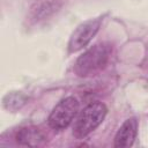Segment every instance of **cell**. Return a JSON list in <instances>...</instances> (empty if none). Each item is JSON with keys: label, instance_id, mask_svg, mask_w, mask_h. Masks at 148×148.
Wrapping results in <instances>:
<instances>
[{"label": "cell", "instance_id": "obj_4", "mask_svg": "<svg viewBox=\"0 0 148 148\" xmlns=\"http://www.w3.org/2000/svg\"><path fill=\"white\" fill-rule=\"evenodd\" d=\"M101 23H102L101 17H96V18L87 20L81 24H79L69 37L68 45H67L68 52L74 53L80 51L84 46H87L89 42L94 38V36L97 34V31L99 30Z\"/></svg>", "mask_w": 148, "mask_h": 148}, {"label": "cell", "instance_id": "obj_5", "mask_svg": "<svg viewBox=\"0 0 148 148\" xmlns=\"http://www.w3.org/2000/svg\"><path fill=\"white\" fill-rule=\"evenodd\" d=\"M61 6L62 3L60 0H38L30 7L27 20L31 24L39 23L54 15Z\"/></svg>", "mask_w": 148, "mask_h": 148}, {"label": "cell", "instance_id": "obj_8", "mask_svg": "<svg viewBox=\"0 0 148 148\" xmlns=\"http://www.w3.org/2000/svg\"><path fill=\"white\" fill-rule=\"evenodd\" d=\"M25 97L22 94L18 92H12L6 95V97L3 98V106L7 110L10 111H15L17 109H21L22 105L25 103Z\"/></svg>", "mask_w": 148, "mask_h": 148}, {"label": "cell", "instance_id": "obj_3", "mask_svg": "<svg viewBox=\"0 0 148 148\" xmlns=\"http://www.w3.org/2000/svg\"><path fill=\"white\" fill-rule=\"evenodd\" d=\"M79 106V101L73 96H68L61 99L53 108L49 116L47 123L50 127L56 131H61L68 127L73 119L76 117Z\"/></svg>", "mask_w": 148, "mask_h": 148}, {"label": "cell", "instance_id": "obj_2", "mask_svg": "<svg viewBox=\"0 0 148 148\" xmlns=\"http://www.w3.org/2000/svg\"><path fill=\"white\" fill-rule=\"evenodd\" d=\"M108 113L106 106L101 102H92L80 111L73 126V135L76 139H83L96 130L104 120Z\"/></svg>", "mask_w": 148, "mask_h": 148}, {"label": "cell", "instance_id": "obj_6", "mask_svg": "<svg viewBox=\"0 0 148 148\" xmlns=\"http://www.w3.org/2000/svg\"><path fill=\"white\" fill-rule=\"evenodd\" d=\"M138 134V120L135 118L126 119L114 136V147L125 148L131 147Z\"/></svg>", "mask_w": 148, "mask_h": 148}, {"label": "cell", "instance_id": "obj_1", "mask_svg": "<svg viewBox=\"0 0 148 148\" xmlns=\"http://www.w3.org/2000/svg\"><path fill=\"white\" fill-rule=\"evenodd\" d=\"M112 46L109 43H97L81 54L75 65L74 72L79 76H91L99 73L108 64Z\"/></svg>", "mask_w": 148, "mask_h": 148}, {"label": "cell", "instance_id": "obj_7", "mask_svg": "<svg viewBox=\"0 0 148 148\" xmlns=\"http://www.w3.org/2000/svg\"><path fill=\"white\" fill-rule=\"evenodd\" d=\"M45 140V136L43 133L34 126H27L21 128L17 134H16V141L17 143L22 146H30V147H36L40 146Z\"/></svg>", "mask_w": 148, "mask_h": 148}]
</instances>
